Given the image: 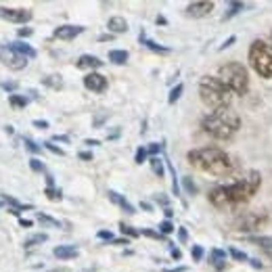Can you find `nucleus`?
Returning <instances> with one entry per match:
<instances>
[{
	"instance_id": "nucleus-8",
	"label": "nucleus",
	"mask_w": 272,
	"mask_h": 272,
	"mask_svg": "<svg viewBox=\"0 0 272 272\" xmlns=\"http://www.w3.org/2000/svg\"><path fill=\"white\" fill-rule=\"evenodd\" d=\"M0 63L13 72H21L27 67V59L21 57L19 53H15L9 44H0Z\"/></svg>"
},
{
	"instance_id": "nucleus-3",
	"label": "nucleus",
	"mask_w": 272,
	"mask_h": 272,
	"mask_svg": "<svg viewBox=\"0 0 272 272\" xmlns=\"http://www.w3.org/2000/svg\"><path fill=\"white\" fill-rule=\"evenodd\" d=\"M201 128H203V132L210 134L216 141H228L239 132L241 117L230 107H222V109H216V111H212L203 117Z\"/></svg>"
},
{
	"instance_id": "nucleus-4",
	"label": "nucleus",
	"mask_w": 272,
	"mask_h": 272,
	"mask_svg": "<svg viewBox=\"0 0 272 272\" xmlns=\"http://www.w3.org/2000/svg\"><path fill=\"white\" fill-rule=\"evenodd\" d=\"M199 98L206 107L216 111L222 107H230L232 90L218 76H203L199 82Z\"/></svg>"
},
{
	"instance_id": "nucleus-53",
	"label": "nucleus",
	"mask_w": 272,
	"mask_h": 272,
	"mask_svg": "<svg viewBox=\"0 0 272 272\" xmlns=\"http://www.w3.org/2000/svg\"><path fill=\"white\" fill-rule=\"evenodd\" d=\"M55 141H59V143H67L70 139H67V136H55Z\"/></svg>"
},
{
	"instance_id": "nucleus-31",
	"label": "nucleus",
	"mask_w": 272,
	"mask_h": 272,
	"mask_svg": "<svg viewBox=\"0 0 272 272\" xmlns=\"http://www.w3.org/2000/svg\"><path fill=\"white\" fill-rule=\"evenodd\" d=\"M147 155H149V153H147V147H139V149H136V155H134V161L136 163H145V159H147Z\"/></svg>"
},
{
	"instance_id": "nucleus-19",
	"label": "nucleus",
	"mask_w": 272,
	"mask_h": 272,
	"mask_svg": "<svg viewBox=\"0 0 272 272\" xmlns=\"http://www.w3.org/2000/svg\"><path fill=\"white\" fill-rule=\"evenodd\" d=\"M253 243H258V247H262L264 253L272 258V234H264V236H256V239H251Z\"/></svg>"
},
{
	"instance_id": "nucleus-9",
	"label": "nucleus",
	"mask_w": 272,
	"mask_h": 272,
	"mask_svg": "<svg viewBox=\"0 0 272 272\" xmlns=\"http://www.w3.org/2000/svg\"><path fill=\"white\" fill-rule=\"evenodd\" d=\"M31 9H13V7H0V19L11 21V23H27L31 21Z\"/></svg>"
},
{
	"instance_id": "nucleus-14",
	"label": "nucleus",
	"mask_w": 272,
	"mask_h": 272,
	"mask_svg": "<svg viewBox=\"0 0 272 272\" xmlns=\"http://www.w3.org/2000/svg\"><path fill=\"white\" fill-rule=\"evenodd\" d=\"M9 46L15 50V53H19L21 57L25 59H36V48H33L31 44H27L25 40H15V42H9Z\"/></svg>"
},
{
	"instance_id": "nucleus-52",
	"label": "nucleus",
	"mask_w": 272,
	"mask_h": 272,
	"mask_svg": "<svg viewBox=\"0 0 272 272\" xmlns=\"http://www.w3.org/2000/svg\"><path fill=\"white\" fill-rule=\"evenodd\" d=\"M19 224L25 226V228H29V226H31V220H23V218H21V220H19Z\"/></svg>"
},
{
	"instance_id": "nucleus-1",
	"label": "nucleus",
	"mask_w": 272,
	"mask_h": 272,
	"mask_svg": "<svg viewBox=\"0 0 272 272\" xmlns=\"http://www.w3.org/2000/svg\"><path fill=\"white\" fill-rule=\"evenodd\" d=\"M262 184V174L258 169H249V172L232 184H222V186H214L210 191V203L216 208H230V206H239V203L249 201L253 195L258 193Z\"/></svg>"
},
{
	"instance_id": "nucleus-47",
	"label": "nucleus",
	"mask_w": 272,
	"mask_h": 272,
	"mask_svg": "<svg viewBox=\"0 0 272 272\" xmlns=\"http://www.w3.org/2000/svg\"><path fill=\"white\" fill-rule=\"evenodd\" d=\"M178 236H180V241H182V243H184L186 239H189V234H186V230H184V228H178Z\"/></svg>"
},
{
	"instance_id": "nucleus-34",
	"label": "nucleus",
	"mask_w": 272,
	"mask_h": 272,
	"mask_svg": "<svg viewBox=\"0 0 272 272\" xmlns=\"http://www.w3.org/2000/svg\"><path fill=\"white\" fill-rule=\"evenodd\" d=\"M0 88H3L5 92H9V94H15V90L19 88V84L17 82H0Z\"/></svg>"
},
{
	"instance_id": "nucleus-36",
	"label": "nucleus",
	"mask_w": 272,
	"mask_h": 272,
	"mask_svg": "<svg viewBox=\"0 0 272 272\" xmlns=\"http://www.w3.org/2000/svg\"><path fill=\"white\" fill-rule=\"evenodd\" d=\"M228 253L234 258V260H239V262H247L249 258H247V253H243V251H239V249H234V247H230L228 249Z\"/></svg>"
},
{
	"instance_id": "nucleus-39",
	"label": "nucleus",
	"mask_w": 272,
	"mask_h": 272,
	"mask_svg": "<svg viewBox=\"0 0 272 272\" xmlns=\"http://www.w3.org/2000/svg\"><path fill=\"white\" fill-rule=\"evenodd\" d=\"M44 149H48L50 153H55V155H65V151L61 147H55L53 143H44Z\"/></svg>"
},
{
	"instance_id": "nucleus-48",
	"label": "nucleus",
	"mask_w": 272,
	"mask_h": 272,
	"mask_svg": "<svg viewBox=\"0 0 272 272\" xmlns=\"http://www.w3.org/2000/svg\"><path fill=\"white\" fill-rule=\"evenodd\" d=\"M172 258H174V260H180V258H182V253H180V249L172 247Z\"/></svg>"
},
{
	"instance_id": "nucleus-32",
	"label": "nucleus",
	"mask_w": 272,
	"mask_h": 272,
	"mask_svg": "<svg viewBox=\"0 0 272 272\" xmlns=\"http://www.w3.org/2000/svg\"><path fill=\"white\" fill-rule=\"evenodd\" d=\"M29 167L33 169V172H46V165H44L38 157H31V159H29Z\"/></svg>"
},
{
	"instance_id": "nucleus-26",
	"label": "nucleus",
	"mask_w": 272,
	"mask_h": 272,
	"mask_svg": "<svg viewBox=\"0 0 272 272\" xmlns=\"http://www.w3.org/2000/svg\"><path fill=\"white\" fill-rule=\"evenodd\" d=\"M42 84H46V86L55 88V90L63 88V80H61V76H46V78L42 80Z\"/></svg>"
},
{
	"instance_id": "nucleus-7",
	"label": "nucleus",
	"mask_w": 272,
	"mask_h": 272,
	"mask_svg": "<svg viewBox=\"0 0 272 272\" xmlns=\"http://www.w3.org/2000/svg\"><path fill=\"white\" fill-rule=\"evenodd\" d=\"M264 220H266L264 212H245L234 220V228L241 232H253L264 224Z\"/></svg>"
},
{
	"instance_id": "nucleus-22",
	"label": "nucleus",
	"mask_w": 272,
	"mask_h": 272,
	"mask_svg": "<svg viewBox=\"0 0 272 272\" xmlns=\"http://www.w3.org/2000/svg\"><path fill=\"white\" fill-rule=\"evenodd\" d=\"M27 103H29V98L23 94H9V105L13 109H25Z\"/></svg>"
},
{
	"instance_id": "nucleus-46",
	"label": "nucleus",
	"mask_w": 272,
	"mask_h": 272,
	"mask_svg": "<svg viewBox=\"0 0 272 272\" xmlns=\"http://www.w3.org/2000/svg\"><path fill=\"white\" fill-rule=\"evenodd\" d=\"M80 159H84V161H90V159H92V153H88V151H82V153H80Z\"/></svg>"
},
{
	"instance_id": "nucleus-27",
	"label": "nucleus",
	"mask_w": 272,
	"mask_h": 272,
	"mask_svg": "<svg viewBox=\"0 0 272 272\" xmlns=\"http://www.w3.org/2000/svg\"><path fill=\"white\" fill-rule=\"evenodd\" d=\"M182 90H184V84H176V86H174L172 90H169V96H167V103H169V105H174V103H176V100L180 98Z\"/></svg>"
},
{
	"instance_id": "nucleus-35",
	"label": "nucleus",
	"mask_w": 272,
	"mask_h": 272,
	"mask_svg": "<svg viewBox=\"0 0 272 272\" xmlns=\"http://www.w3.org/2000/svg\"><path fill=\"white\" fill-rule=\"evenodd\" d=\"M203 253H206V251H203L201 245H193V247H191V256H193L195 262H201V260H203Z\"/></svg>"
},
{
	"instance_id": "nucleus-54",
	"label": "nucleus",
	"mask_w": 272,
	"mask_h": 272,
	"mask_svg": "<svg viewBox=\"0 0 272 272\" xmlns=\"http://www.w3.org/2000/svg\"><path fill=\"white\" fill-rule=\"evenodd\" d=\"M165 218H167V220L172 218V210H169V208H165Z\"/></svg>"
},
{
	"instance_id": "nucleus-42",
	"label": "nucleus",
	"mask_w": 272,
	"mask_h": 272,
	"mask_svg": "<svg viewBox=\"0 0 272 272\" xmlns=\"http://www.w3.org/2000/svg\"><path fill=\"white\" fill-rule=\"evenodd\" d=\"M31 33H33V29H31V27H21L19 31H17V36H19V38H29Z\"/></svg>"
},
{
	"instance_id": "nucleus-49",
	"label": "nucleus",
	"mask_w": 272,
	"mask_h": 272,
	"mask_svg": "<svg viewBox=\"0 0 272 272\" xmlns=\"http://www.w3.org/2000/svg\"><path fill=\"white\" fill-rule=\"evenodd\" d=\"M84 145H88V147H98L100 143H98V141H92V139H86V141H84Z\"/></svg>"
},
{
	"instance_id": "nucleus-51",
	"label": "nucleus",
	"mask_w": 272,
	"mask_h": 272,
	"mask_svg": "<svg viewBox=\"0 0 272 272\" xmlns=\"http://www.w3.org/2000/svg\"><path fill=\"white\" fill-rule=\"evenodd\" d=\"M141 208H143L145 212H153V206H151V203H145V201H143V203H141Z\"/></svg>"
},
{
	"instance_id": "nucleus-13",
	"label": "nucleus",
	"mask_w": 272,
	"mask_h": 272,
	"mask_svg": "<svg viewBox=\"0 0 272 272\" xmlns=\"http://www.w3.org/2000/svg\"><path fill=\"white\" fill-rule=\"evenodd\" d=\"M76 67L78 70H88V74H90V72H96L98 67H103V61L94 55H80L76 61Z\"/></svg>"
},
{
	"instance_id": "nucleus-45",
	"label": "nucleus",
	"mask_w": 272,
	"mask_h": 272,
	"mask_svg": "<svg viewBox=\"0 0 272 272\" xmlns=\"http://www.w3.org/2000/svg\"><path fill=\"white\" fill-rule=\"evenodd\" d=\"M155 201H157V203H161V206H165V208H167V203H169V199H167L165 195H161V193H159V195H155Z\"/></svg>"
},
{
	"instance_id": "nucleus-12",
	"label": "nucleus",
	"mask_w": 272,
	"mask_h": 272,
	"mask_svg": "<svg viewBox=\"0 0 272 272\" xmlns=\"http://www.w3.org/2000/svg\"><path fill=\"white\" fill-rule=\"evenodd\" d=\"M82 31H84L82 25H72V23H67V25H61V27L55 29V38H59V40H74V38L80 36Z\"/></svg>"
},
{
	"instance_id": "nucleus-44",
	"label": "nucleus",
	"mask_w": 272,
	"mask_h": 272,
	"mask_svg": "<svg viewBox=\"0 0 272 272\" xmlns=\"http://www.w3.org/2000/svg\"><path fill=\"white\" fill-rule=\"evenodd\" d=\"M31 124L36 126V128H40V130H46V128H48V122H46V120H33Z\"/></svg>"
},
{
	"instance_id": "nucleus-40",
	"label": "nucleus",
	"mask_w": 272,
	"mask_h": 272,
	"mask_svg": "<svg viewBox=\"0 0 272 272\" xmlns=\"http://www.w3.org/2000/svg\"><path fill=\"white\" fill-rule=\"evenodd\" d=\"M96 236H98V239H103V241H113V239H115L111 230H98Z\"/></svg>"
},
{
	"instance_id": "nucleus-6",
	"label": "nucleus",
	"mask_w": 272,
	"mask_h": 272,
	"mask_svg": "<svg viewBox=\"0 0 272 272\" xmlns=\"http://www.w3.org/2000/svg\"><path fill=\"white\" fill-rule=\"evenodd\" d=\"M247 57H249L253 72L266 80H272V44L264 40H253Z\"/></svg>"
},
{
	"instance_id": "nucleus-55",
	"label": "nucleus",
	"mask_w": 272,
	"mask_h": 272,
	"mask_svg": "<svg viewBox=\"0 0 272 272\" xmlns=\"http://www.w3.org/2000/svg\"><path fill=\"white\" fill-rule=\"evenodd\" d=\"M0 208H3V201H0Z\"/></svg>"
},
{
	"instance_id": "nucleus-41",
	"label": "nucleus",
	"mask_w": 272,
	"mask_h": 272,
	"mask_svg": "<svg viewBox=\"0 0 272 272\" xmlns=\"http://www.w3.org/2000/svg\"><path fill=\"white\" fill-rule=\"evenodd\" d=\"M46 195H48V199H53V201L61 199V191H55L53 186H48V189H46Z\"/></svg>"
},
{
	"instance_id": "nucleus-50",
	"label": "nucleus",
	"mask_w": 272,
	"mask_h": 272,
	"mask_svg": "<svg viewBox=\"0 0 272 272\" xmlns=\"http://www.w3.org/2000/svg\"><path fill=\"white\" fill-rule=\"evenodd\" d=\"M186 268L184 266H178V268H167V270H163V272H184Z\"/></svg>"
},
{
	"instance_id": "nucleus-43",
	"label": "nucleus",
	"mask_w": 272,
	"mask_h": 272,
	"mask_svg": "<svg viewBox=\"0 0 272 272\" xmlns=\"http://www.w3.org/2000/svg\"><path fill=\"white\" fill-rule=\"evenodd\" d=\"M143 234H147V236H151V239H161V232H155V230H141Z\"/></svg>"
},
{
	"instance_id": "nucleus-17",
	"label": "nucleus",
	"mask_w": 272,
	"mask_h": 272,
	"mask_svg": "<svg viewBox=\"0 0 272 272\" xmlns=\"http://www.w3.org/2000/svg\"><path fill=\"white\" fill-rule=\"evenodd\" d=\"M107 29L111 33H124V31H128V21L124 19V17L115 15V17H111V19L107 21Z\"/></svg>"
},
{
	"instance_id": "nucleus-15",
	"label": "nucleus",
	"mask_w": 272,
	"mask_h": 272,
	"mask_svg": "<svg viewBox=\"0 0 272 272\" xmlns=\"http://www.w3.org/2000/svg\"><path fill=\"white\" fill-rule=\"evenodd\" d=\"M107 197H109V201H111V203H115V206L120 208V210H124L126 214H136V208L132 206V203H130L124 195L117 193V191H109V193H107Z\"/></svg>"
},
{
	"instance_id": "nucleus-30",
	"label": "nucleus",
	"mask_w": 272,
	"mask_h": 272,
	"mask_svg": "<svg viewBox=\"0 0 272 272\" xmlns=\"http://www.w3.org/2000/svg\"><path fill=\"white\" fill-rule=\"evenodd\" d=\"M23 145H25V149H27L29 153H36V155H38V153L42 151V147H40V145H36V143H33L31 139H27V136L23 139Z\"/></svg>"
},
{
	"instance_id": "nucleus-20",
	"label": "nucleus",
	"mask_w": 272,
	"mask_h": 272,
	"mask_svg": "<svg viewBox=\"0 0 272 272\" xmlns=\"http://www.w3.org/2000/svg\"><path fill=\"white\" fill-rule=\"evenodd\" d=\"M139 40H141V44H145L149 50H155V53H169V48H167V46H161V44H157V42H153L151 38L145 36V33H141Z\"/></svg>"
},
{
	"instance_id": "nucleus-21",
	"label": "nucleus",
	"mask_w": 272,
	"mask_h": 272,
	"mask_svg": "<svg viewBox=\"0 0 272 272\" xmlns=\"http://www.w3.org/2000/svg\"><path fill=\"white\" fill-rule=\"evenodd\" d=\"M48 241V234L46 232H36V234H31V236H27V239L23 241V247H36V245H40V243H46Z\"/></svg>"
},
{
	"instance_id": "nucleus-16",
	"label": "nucleus",
	"mask_w": 272,
	"mask_h": 272,
	"mask_svg": "<svg viewBox=\"0 0 272 272\" xmlns=\"http://www.w3.org/2000/svg\"><path fill=\"white\" fill-rule=\"evenodd\" d=\"M78 247L76 245H57L55 249H53V256L57 258V260H74V258H78Z\"/></svg>"
},
{
	"instance_id": "nucleus-2",
	"label": "nucleus",
	"mask_w": 272,
	"mask_h": 272,
	"mask_svg": "<svg viewBox=\"0 0 272 272\" xmlns=\"http://www.w3.org/2000/svg\"><path fill=\"white\" fill-rule=\"evenodd\" d=\"M189 163L206 174H212L216 178H226L234 172V161L226 151L218 149V147H201V149H193L186 155Z\"/></svg>"
},
{
	"instance_id": "nucleus-38",
	"label": "nucleus",
	"mask_w": 272,
	"mask_h": 272,
	"mask_svg": "<svg viewBox=\"0 0 272 272\" xmlns=\"http://www.w3.org/2000/svg\"><path fill=\"white\" fill-rule=\"evenodd\" d=\"M159 151H161V145H157V143H151V145L147 147V153H149L151 157H157Z\"/></svg>"
},
{
	"instance_id": "nucleus-5",
	"label": "nucleus",
	"mask_w": 272,
	"mask_h": 272,
	"mask_svg": "<svg viewBox=\"0 0 272 272\" xmlns=\"http://www.w3.org/2000/svg\"><path fill=\"white\" fill-rule=\"evenodd\" d=\"M218 78L232 90V94H245L249 88V74L243 63L228 61L218 70Z\"/></svg>"
},
{
	"instance_id": "nucleus-24",
	"label": "nucleus",
	"mask_w": 272,
	"mask_h": 272,
	"mask_svg": "<svg viewBox=\"0 0 272 272\" xmlns=\"http://www.w3.org/2000/svg\"><path fill=\"white\" fill-rule=\"evenodd\" d=\"M149 163H151L153 174H157L159 178H163V174H165V161H163L161 157H151Z\"/></svg>"
},
{
	"instance_id": "nucleus-28",
	"label": "nucleus",
	"mask_w": 272,
	"mask_h": 272,
	"mask_svg": "<svg viewBox=\"0 0 272 272\" xmlns=\"http://www.w3.org/2000/svg\"><path fill=\"white\" fill-rule=\"evenodd\" d=\"M182 186H184L186 191H189V195H195V193H197V184L193 182L191 176H184V178H182Z\"/></svg>"
},
{
	"instance_id": "nucleus-33",
	"label": "nucleus",
	"mask_w": 272,
	"mask_h": 272,
	"mask_svg": "<svg viewBox=\"0 0 272 272\" xmlns=\"http://www.w3.org/2000/svg\"><path fill=\"white\" fill-rule=\"evenodd\" d=\"M120 228H122V234H126V236H132V239H134V236H139L141 234V230H136L134 226H128V224H120Z\"/></svg>"
},
{
	"instance_id": "nucleus-11",
	"label": "nucleus",
	"mask_w": 272,
	"mask_h": 272,
	"mask_svg": "<svg viewBox=\"0 0 272 272\" xmlns=\"http://www.w3.org/2000/svg\"><path fill=\"white\" fill-rule=\"evenodd\" d=\"M84 86H86V90L94 92V94H100V92H105L107 86H109V82L103 74H98V72H90L84 76Z\"/></svg>"
},
{
	"instance_id": "nucleus-10",
	"label": "nucleus",
	"mask_w": 272,
	"mask_h": 272,
	"mask_svg": "<svg viewBox=\"0 0 272 272\" xmlns=\"http://www.w3.org/2000/svg\"><path fill=\"white\" fill-rule=\"evenodd\" d=\"M214 9H216V5L212 3V0H197V3L186 5L184 15L191 17V19H201V17H208Z\"/></svg>"
},
{
	"instance_id": "nucleus-18",
	"label": "nucleus",
	"mask_w": 272,
	"mask_h": 272,
	"mask_svg": "<svg viewBox=\"0 0 272 272\" xmlns=\"http://www.w3.org/2000/svg\"><path fill=\"white\" fill-rule=\"evenodd\" d=\"M128 50H122V48H113V50H109V61L113 63V65H124V63H128Z\"/></svg>"
},
{
	"instance_id": "nucleus-29",
	"label": "nucleus",
	"mask_w": 272,
	"mask_h": 272,
	"mask_svg": "<svg viewBox=\"0 0 272 272\" xmlns=\"http://www.w3.org/2000/svg\"><path fill=\"white\" fill-rule=\"evenodd\" d=\"M38 220H40V222L42 224H48V226H61V222H59V220H55V218H50V216H46V214H38Z\"/></svg>"
},
{
	"instance_id": "nucleus-25",
	"label": "nucleus",
	"mask_w": 272,
	"mask_h": 272,
	"mask_svg": "<svg viewBox=\"0 0 272 272\" xmlns=\"http://www.w3.org/2000/svg\"><path fill=\"white\" fill-rule=\"evenodd\" d=\"M243 9H245L243 3H228V5H226V13L222 15V21L230 19V17H234V15H239Z\"/></svg>"
},
{
	"instance_id": "nucleus-37",
	"label": "nucleus",
	"mask_w": 272,
	"mask_h": 272,
	"mask_svg": "<svg viewBox=\"0 0 272 272\" xmlns=\"http://www.w3.org/2000/svg\"><path fill=\"white\" fill-rule=\"evenodd\" d=\"M159 232H161V234H169V232H174V224L169 222V220H163V222H159Z\"/></svg>"
},
{
	"instance_id": "nucleus-23",
	"label": "nucleus",
	"mask_w": 272,
	"mask_h": 272,
	"mask_svg": "<svg viewBox=\"0 0 272 272\" xmlns=\"http://www.w3.org/2000/svg\"><path fill=\"white\" fill-rule=\"evenodd\" d=\"M210 260H212V264H214L216 268H224V262H226V251H222V249H212Z\"/></svg>"
}]
</instances>
